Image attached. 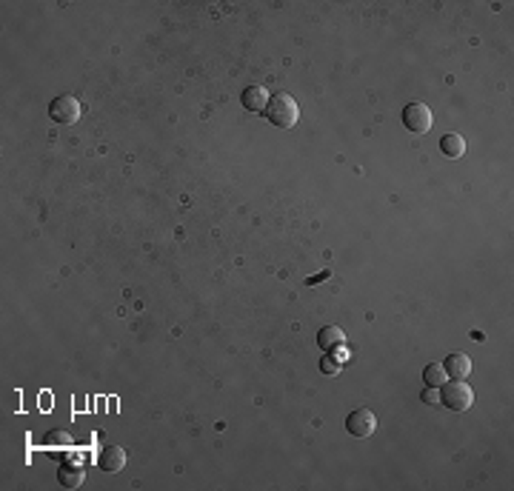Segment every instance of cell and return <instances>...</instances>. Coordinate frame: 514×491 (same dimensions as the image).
I'll use <instances>...</instances> for the list:
<instances>
[{
  "instance_id": "5",
  "label": "cell",
  "mask_w": 514,
  "mask_h": 491,
  "mask_svg": "<svg viewBox=\"0 0 514 491\" xmlns=\"http://www.w3.org/2000/svg\"><path fill=\"white\" fill-rule=\"evenodd\" d=\"M346 428L351 437H371L374 428H377V417L369 412V408H355L348 417H346Z\"/></svg>"
},
{
  "instance_id": "14",
  "label": "cell",
  "mask_w": 514,
  "mask_h": 491,
  "mask_svg": "<svg viewBox=\"0 0 514 491\" xmlns=\"http://www.w3.org/2000/svg\"><path fill=\"white\" fill-rule=\"evenodd\" d=\"M420 397H423V403H428V405H440V389L426 386V392H423Z\"/></svg>"
},
{
  "instance_id": "2",
  "label": "cell",
  "mask_w": 514,
  "mask_h": 491,
  "mask_svg": "<svg viewBox=\"0 0 514 491\" xmlns=\"http://www.w3.org/2000/svg\"><path fill=\"white\" fill-rule=\"evenodd\" d=\"M440 403L446 408H451V412H466V408L474 405V392L469 383H463V380H454V383H446L440 386Z\"/></svg>"
},
{
  "instance_id": "4",
  "label": "cell",
  "mask_w": 514,
  "mask_h": 491,
  "mask_svg": "<svg viewBox=\"0 0 514 491\" xmlns=\"http://www.w3.org/2000/svg\"><path fill=\"white\" fill-rule=\"evenodd\" d=\"M431 123H435V118H431V108L426 103H409L403 108V126L409 131L426 134L431 129Z\"/></svg>"
},
{
  "instance_id": "3",
  "label": "cell",
  "mask_w": 514,
  "mask_h": 491,
  "mask_svg": "<svg viewBox=\"0 0 514 491\" xmlns=\"http://www.w3.org/2000/svg\"><path fill=\"white\" fill-rule=\"evenodd\" d=\"M80 103L72 97V95H61V97H55L49 103V115H51V120L55 123H63V126H72V123H77L80 120Z\"/></svg>"
},
{
  "instance_id": "11",
  "label": "cell",
  "mask_w": 514,
  "mask_h": 491,
  "mask_svg": "<svg viewBox=\"0 0 514 491\" xmlns=\"http://www.w3.org/2000/svg\"><path fill=\"white\" fill-rule=\"evenodd\" d=\"M446 380H449V374H446V369H443L440 363H428V366L423 369V383L431 386V389H440Z\"/></svg>"
},
{
  "instance_id": "7",
  "label": "cell",
  "mask_w": 514,
  "mask_h": 491,
  "mask_svg": "<svg viewBox=\"0 0 514 491\" xmlns=\"http://www.w3.org/2000/svg\"><path fill=\"white\" fill-rule=\"evenodd\" d=\"M97 466H100L103 472H109V474L120 472V469L126 466V451H123L120 446H109V449H103V451H100V457H97Z\"/></svg>"
},
{
  "instance_id": "10",
  "label": "cell",
  "mask_w": 514,
  "mask_h": 491,
  "mask_svg": "<svg viewBox=\"0 0 514 491\" xmlns=\"http://www.w3.org/2000/svg\"><path fill=\"white\" fill-rule=\"evenodd\" d=\"M317 343H320V348H323V351L343 348V343H346V335H343V329H340V325H326V329H320V335H317Z\"/></svg>"
},
{
  "instance_id": "6",
  "label": "cell",
  "mask_w": 514,
  "mask_h": 491,
  "mask_svg": "<svg viewBox=\"0 0 514 491\" xmlns=\"http://www.w3.org/2000/svg\"><path fill=\"white\" fill-rule=\"evenodd\" d=\"M240 103H243V108H246V112H266V106H268V92H266V86H246V89H243Z\"/></svg>"
},
{
  "instance_id": "9",
  "label": "cell",
  "mask_w": 514,
  "mask_h": 491,
  "mask_svg": "<svg viewBox=\"0 0 514 491\" xmlns=\"http://www.w3.org/2000/svg\"><path fill=\"white\" fill-rule=\"evenodd\" d=\"M440 152H443L446 157H451V160L463 157V154H466V140H463V134H457V131L443 134V138H440Z\"/></svg>"
},
{
  "instance_id": "8",
  "label": "cell",
  "mask_w": 514,
  "mask_h": 491,
  "mask_svg": "<svg viewBox=\"0 0 514 491\" xmlns=\"http://www.w3.org/2000/svg\"><path fill=\"white\" fill-rule=\"evenodd\" d=\"M443 369H446V374L449 377H454V380H466L469 374H472V360H469V354H449L446 357V363H443Z\"/></svg>"
},
{
  "instance_id": "13",
  "label": "cell",
  "mask_w": 514,
  "mask_h": 491,
  "mask_svg": "<svg viewBox=\"0 0 514 491\" xmlns=\"http://www.w3.org/2000/svg\"><path fill=\"white\" fill-rule=\"evenodd\" d=\"M320 369H323V374H337L340 371V360L337 357H323L320 360Z\"/></svg>"
},
{
  "instance_id": "1",
  "label": "cell",
  "mask_w": 514,
  "mask_h": 491,
  "mask_svg": "<svg viewBox=\"0 0 514 491\" xmlns=\"http://www.w3.org/2000/svg\"><path fill=\"white\" fill-rule=\"evenodd\" d=\"M266 118L272 120V126H278V129H291L297 120H300V106H297V100L289 92H280L275 97H268Z\"/></svg>"
},
{
  "instance_id": "12",
  "label": "cell",
  "mask_w": 514,
  "mask_h": 491,
  "mask_svg": "<svg viewBox=\"0 0 514 491\" xmlns=\"http://www.w3.org/2000/svg\"><path fill=\"white\" fill-rule=\"evenodd\" d=\"M58 480H61L63 488H77V485H83L86 474H83V469H80V466H63Z\"/></svg>"
}]
</instances>
